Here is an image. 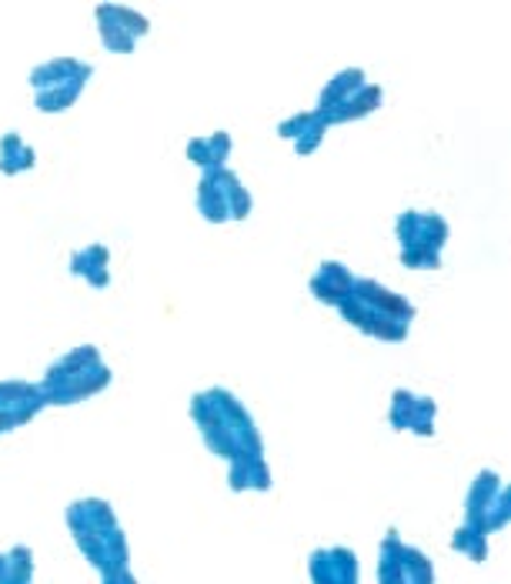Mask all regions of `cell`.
Wrapping results in <instances>:
<instances>
[{
    "mask_svg": "<svg viewBox=\"0 0 511 584\" xmlns=\"http://www.w3.org/2000/svg\"><path fill=\"white\" fill-rule=\"evenodd\" d=\"M191 422L198 425L211 454L224 458L227 464L265 458V438L254 425L251 411L227 391L208 388L191 397Z\"/></svg>",
    "mask_w": 511,
    "mask_h": 584,
    "instance_id": "cell-1",
    "label": "cell"
},
{
    "mask_svg": "<svg viewBox=\"0 0 511 584\" xmlns=\"http://www.w3.org/2000/svg\"><path fill=\"white\" fill-rule=\"evenodd\" d=\"M67 531L77 544V551L88 558L101 577L127 571L131 568V544L127 535L114 515V508L101 497H80L64 512Z\"/></svg>",
    "mask_w": 511,
    "mask_h": 584,
    "instance_id": "cell-2",
    "label": "cell"
},
{
    "mask_svg": "<svg viewBox=\"0 0 511 584\" xmlns=\"http://www.w3.org/2000/svg\"><path fill=\"white\" fill-rule=\"evenodd\" d=\"M114 371L104 364L101 351L95 345H77L47 368L41 391L47 397V407H70L108 391Z\"/></svg>",
    "mask_w": 511,
    "mask_h": 584,
    "instance_id": "cell-3",
    "label": "cell"
},
{
    "mask_svg": "<svg viewBox=\"0 0 511 584\" xmlns=\"http://www.w3.org/2000/svg\"><path fill=\"white\" fill-rule=\"evenodd\" d=\"M448 234H452L448 221L435 211H401L395 221V237L401 244V265L408 271H438Z\"/></svg>",
    "mask_w": 511,
    "mask_h": 584,
    "instance_id": "cell-4",
    "label": "cell"
},
{
    "mask_svg": "<svg viewBox=\"0 0 511 584\" xmlns=\"http://www.w3.org/2000/svg\"><path fill=\"white\" fill-rule=\"evenodd\" d=\"M511 518V491L501 484L495 471H481L465 497V525L478 535H495Z\"/></svg>",
    "mask_w": 511,
    "mask_h": 584,
    "instance_id": "cell-5",
    "label": "cell"
},
{
    "mask_svg": "<svg viewBox=\"0 0 511 584\" xmlns=\"http://www.w3.org/2000/svg\"><path fill=\"white\" fill-rule=\"evenodd\" d=\"M44 407H47V397L41 384L18 381V378L0 381V435H11L31 425Z\"/></svg>",
    "mask_w": 511,
    "mask_h": 584,
    "instance_id": "cell-6",
    "label": "cell"
},
{
    "mask_svg": "<svg viewBox=\"0 0 511 584\" xmlns=\"http://www.w3.org/2000/svg\"><path fill=\"white\" fill-rule=\"evenodd\" d=\"M337 314L345 317L352 327H358V330L365 334V338H375V341H381V345H401V341L408 338V330H411V324L395 321V317H388V314L368 307V304L358 301L352 291H348L345 301L337 304Z\"/></svg>",
    "mask_w": 511,
    "mask_h": 584,
    "instance_id": "cell-7",
    "label": "cell"
},
{
    "mask_svg": "<svg viewBox=\"0 0 511 584\" xmlns=\"http://www.w3.org/2000/svg\"><path fill=\"white\" fill-rule=\"evenodd\" d=\"M435 417H438V404L435 397H424L414 391L398 388L391 394V407H388V422L395 431H411L418 438H432L435 435Z\"/></svg>",
    "mask_w": 511,
    "mask_h": 584,
    "instance_id": "cell-8",
    "label": "cell"
},
{
    "mask_svg": "<svg viewBox=\"0 0 511 584\" xmlns=\"http://www.w3.org/2000/svg\"><path fill=\"white\" fill-rule=\"evenodd\" d=\"M308 574L311 584H358V554L352 548H318L308 558Z\"/></svg>",
    "mask_w": 511,
    "mask_h": 584,
    "instance_id": "cell-9",
    "label": "cell"
},
{
    "mask_svg": "<svg viewBox=\"0 0 511 584\" xmlns=\"http://www.w3.org/2000/svg\"><path fill=\"white\" fill-rule=\"evenodd\" d=\"M352 294H355L358 301H365L368 307H375V311H381V314L395 317V321H404V324H411V321L418 317V307H414V304H411L404 294L391 291L388 284L375 281V278H355V284H352Z\"/></svg>",
    "mask_w": 511,
    "mask_h": 584,
    "instance_id": "cell-10",
    "label": "cell"
},
{
    "mask_svg": "<svg viewBox=\"0 0 511 584\" xmlns=\"http://www.w3.org/2000/svg\"><path fill=\"white\" fill-rule=\"evenodd\" d=\"M352 284H355V274L345 265H341V261H324L314 271V278L308 281V291L314 294V301H321L327 307H337L341 301L348 297Z\"/></svg>",
    "mask_w": 511,
    "mask_h": 584,
    "instance_id": "cell-11",
    "label": "cell"
},
{
    "mask_svg": "<svg viewBox=\"0 0 511 584\" xmlns=\"http://www.w3.org/2000/svg\"><path fill=\"white\" fill-rule=\"evenodd\" d=\"M70 274L84 278L91 288H108L111 284V250L104 244H88L70 255Z\"/></svg>",
    "mask_w": 511,
    "mask_h": 584,
    "instance_id": "cell-12",
    "label": "cell"
},
{
    "mask_svg": "<svg viewBox=\"0 0 511 584\" xmlns=\"http://www.w3.org/2000/svg\"><path fill=\"white\" fill-rule=\"evenodd\" d=\"M385 101V91H381V83H365L362 91H355L348 101H341L337 108H331L327 114H321L331 127L334 124H352V121H365L368 114H375Z\"/></svg>",
    "mask_w": 511,
    "mask_h": 584,
    "instance_id": "cell-13",
    "label": "cell"
},
{
    "mask_svg": "<svg viewBox=\"0 0 511 584\" xmlns=\"http://www.w3.org/2000/svg\"><path fill=\"white\" fill-rule=\"evenodd\" d=\"M91 74H95V67L84 64V70H80L77 77H70L67 83H57V88H51V91L34 94V108H37L41 114H64V111H70V108L80 101L84 88H88Z\"/></svg>",
    "mask_w": 511,
    "mask_h": 584,
    "instance_id": "cell-14",
    "label": "cell"
},
{
    "mask_svg": "<svg viewBox=\"0 0 511 584\" xmlns=\"http://www.w3.org/2000/svg\"><path fill=\"white\" fill-rule=\"evenodd\" d=\"M224 167H211L198 181V211L208 224H227V194H224Z\"/></svg>",
    "mask_w": 511,
    "mask_h": 584,
    "instance_id": "cell-15",
    "label": "cell"
},
{
    "mask_svg": "<svg viewBox=\"0 0 511 584\" xmlns=\"http://www.w3.org/2000/svg\"><path fill=\"white\" fill-rule=\"evenodd\" d=\"M368 83V77H365V70L362 67H345V70H337L324 88H321V94H318V114H327L331 108H337L341 101H348L355 91H362Z\"/></svg>",
    "mask_w": 511,
    "mask_h": 584,
    "instance_id": "cell-16",
    "label": "cell"
},
{
    "mask_svg": "<svg viewBox=\"0 0 511 584\" xmlns=\"http://www.w3.org/2000/svg\"><path fill=\"white\" fill-rule=\"evenodd\" d=\"M80 70H84V60H77V57H51V60H41L37 67H31L27 80H31L34 94H41V91L57 88V83H67Z\"/></svg>",
    "mask_w": 511,
    "mask_h": 584,
    "instance_id": "cell-17",
    "label": "cell"
},
{
    "mask_svg": "<svg viewBox=\"0 0 511 584\" xmlns=\"http://www.w3.org/2000/svg\"><path fill=\"white\" fill-rule=\"evenodd\" d=\"M37 164V150L18 134V131H8L4 137H0V175H24L31 171V167Z\"/></svg>",
    "mask_w": 511,
    "mask_h": 584,
    "instance_id": "cell-18",
    "label": "cell"
},
{
    "mask_svg": "<svg viewBox=\"0 0 511 584\" xmlns=\"http://www.w3.org/2000/svg\"><path fill=\"white\" fill-rule=\"evenodd\" d=\"M275 478H271V468L265 458H254V461H241V464H231L227 468V487L234 494L241 491H271Z\"/></svg>",
    "mask_w": 511,
    "mask_h": 584,
    "instance_id": "cell-19",
    "label": "cell"
},
{
    "mask_svg": "<svg viewBox=\"0 0 511 584\" xmlns=\"http://www.w3.org/2000/svg\"><path fill=\"white\" fill-rule=\"evenodd\" d=\"M401 548H404V541L391 528L381 538V551H378V584H411L408 571H404V561H401Z\"/></svg>",
    "mask_w": 511,
    "mask_h": 584,
    "instance_id": "cell-20",
    "label": "cell"
},
{
    "mask_svg": "<svg viewBox=\"0 0 511 584\" xmlns=\"http://www.w3.org/2000/svg\"><path fill=\"white\" fill-rule=\"evenodd\" d=\"M0 584H34V551L27 544L0 551Z\"/></svg>",
    "mask_w": 511,
    "mask_h": 584,
    "instance_id": "cell-21",
    "label": "cell"
},
{
    "mask_svg": "<svg viewBox=\"0 0 511 584\" xmlns=\"http://www.w3.org/2000/svg\"><path fill=\"white\" fill-rule=\"evenodd\" d=\"M95 21H98V34H101L104 50H111V54H134L137 41H134L121 24H114V21L101 11V4L95 8Z\"/></svg>",
    "mask_w": 511,
    "mask_h": 584,
    "instance_id": "cell-22",
    "label": "cell"
},
{
    "mask_svg": "<svg viewBox=\"0 0 511 584\" xmlns=\"http://www.w3.org/2000/svg\"><path fill=\"white\" fill-rule=\"evenodd\" d=\"M221 178H224V194H227V214H231V221H247L251 211H254L251 191L244 188V181L231 171V167H224Z\"/></svg>",
    "mask_w": 511,
    "mask_h": 584,
    "instance_id": "cell-23",
    "label": "cell"
},
{
    "mask_svg": "<svg viewBox=\"0 0 511 584\" xmlns=\"http://www.w3.org/2000/svg\"><path fill=\"white\" fill-rule=\"evenodd\" d=\"M101 11H104L114 24H121L134 41H141V37L151 34V21H147L137 8H127V4H101Z\"/></svg>",
    "mask_w": 511,
    "mask_h": 584,
    "instance_id": "cell-24",
    "label": "cell"
},
{
    "mask_svg": "<svg viewBox=\"0 0 511 584\" xmlns=\"http://www.w3.org/2000/svg\"><path fill=\"white\" fill-rule=\"evenodd\" d=\"M452 548L462 551V554H468L475 564H481V561L488 558V538L478 535V531H471L468 525H462V528L452 535Z\"/></svg>",
    "mask_w": 511,
    "mask_h": 584,
    "instance_id": "cell-25",
    "label": "cell"
},
{
    "mask_svg": "<svg viewBox=\"0 0 511 584\" xmlns=\"http://www.w3.org/2000/svg\"><path fill=\"white\" fill-rule=\"evenodd\" d=\"M314 111V108H311ZM331 131V124L314 111V117H311V124H308V131L298 137V141H291V147H295V154L298 157H308V154H314L318 147H321V141H324V134Z\"/></svg>",
    "mask_w": 511,
    "mask_h": 584,
    "instance_id": "cell-26",
    "label": "cell"
},
{
    "mask_svg": "<svg viewBox=\"0 0 511 584\" xmlns=\"http://www.w3.org/2000/svg\"><path fill=\"white\" fill-rule=\"evenodd\" d=\"M311 117H314V111H298V114L285 117V121L278 124V137H281V141H298V137L308 131Z\"/></svg>",
    "mask_w": 511,
    "mask_h": 584,
    "instance_id": "cell-27",
    "label": "cell"
},
{
    "mask_svg": "<svg viewBox=\"0 0 511 584\" xmlns=\"http://www.w3.org/2000/svg\"><path fill=\"white\" fill-rule=\"evenodd\" d=\"M185 154H188V160H191V164H198V167H201V175H204V171H211V167H218V164H214V157H211L208 137H191V141H188V147H185Z\"/></svg>",
    "mask_w": 511,
    "mask_h": 584,
    "instance_id": "cell-28",
    "label": "cell"
},
{
    "mask_svg": "<svg viewBox=\"0 0 511 584\" xmlns=\"http://www.w3.org/2000/svg\"><path fill=\"white\" fill-rule=\"evenodd\" d=\"M208 147H211L214 164H218V167H227V157H231V150H234V137H231L227 131H214V134H208Z\"/></svg>",
    "mask_w": 511,
    "mask_h": 584,
    "instance_id": "cell-29",
    "label": "cell"
},
{
    "mask_svg": "<svg viewBox=\"0 0 511 584\" xmlns=\"http://www.w3.org/2000/svg\"><path fill=\"white\" fill-rule=\"evenodd\" d=\"M101 584H137V577H134V571L127 568V571H118V574L101 577Z\"/></svg>",
    "mask_w": 511,
    "mask_h": 584,
    "instance_id": "cell-30",
    "label": "cell"
}]
</instances>
